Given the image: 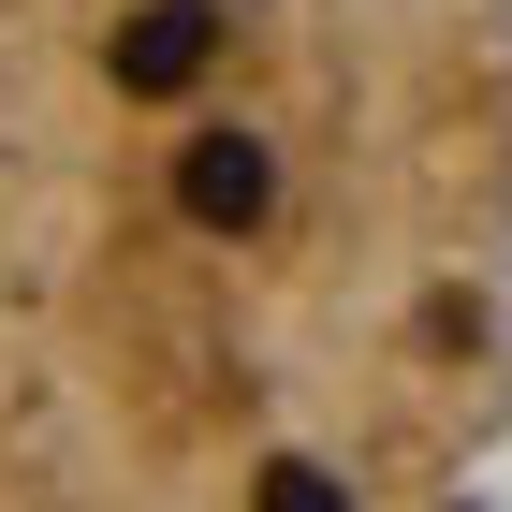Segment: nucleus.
Here are the masks:
<instances>
[{
  "label": "nucleus",
  "mask_w": 512,
  "mask_h": 512,
  "mask_svg": "<svg viewBox=\"0 0 512 512\" xmlns=\"http://www.w3.org/2000/svg\"><path fill=\"white\" fill-rule=\"evenodd\" d=\"M220 30H235L220 0H132L118 30H103V88L118 103H191L220 74Z\"/></svg>",
  "instance_id": "nucleus-1"
},
{
  "label": "nucleus",
  "mask_w": 512,
  "mask_h": 512,
  "mask_svg": "<svg viewBox=\"0 0 512 512\" xmlns=\"http://www.w3.org/2000/svg\"><path fill=\"white\" fill-rule=\"evenodd\" d=\"M264 205H278V147L249 118L176 132V220H191V235H264Z\"/></svg>",
  "instance_id": "nucleus-2"
},
{
  "label": "nucleus",
  "mask_w": 512,
  "mask_h": 512,
  "mask_svg": "<svg viewBox=\"0 0 512 512\" xmlns=\"http://www.w3.org/2000/svg\"><path fill=\"white\" fill-rule=\"evenodd\" d=\"M249 512H352V483H337V469H308V454H278V469L249 483Z\"/></svg>",
  "instance_id": "nucleus-3"
}]
</instances>
